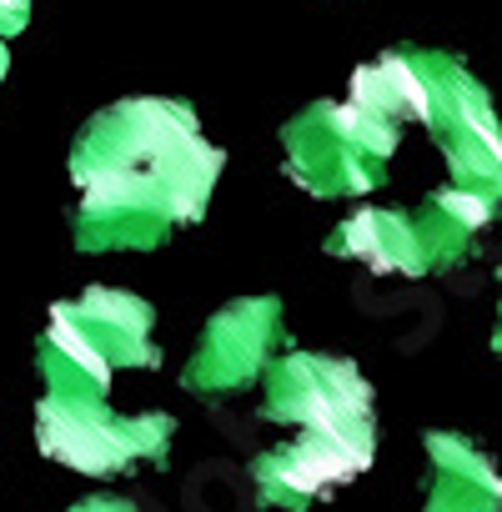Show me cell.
<instances>
[{"mask_svg":"<svg viewBox=\"0 0 502 512\" xmlns=\"http://www.w3.org/2000/svg\"><path fill=\"white\" fill-rule=\"evenodd\" d=\"M332 256H357L362 267L382 272V277H422L427 272V256H422V236H417V221L412 216H397V211H357L337 226V236L327 241Z\"/></svg>","mask_w":502,"mask_h":512,"instance_id":"obj_9","label":"cell"},{"mask_svg":"<svg viewBox=\"0 0 502 512\" xmlns=\"http://www.w3.org/2000/svg\"><path fill=\"white\" fill-rule=\"evenodd\" d=\"M181 211L166 186L146 176H106L81 186L76 206V246L81 251H151L171 241Z\"/></svg>","mask_w":502,"mask_h":512,"instance_id":"obj_6","label":"cell"},{"mask_svg":"<svg viewBox=\"0 0 502 512\" xmlns=\"http://www.w3.org/2000/svg\"><path fill=\"white\" fill-rule=\"evenodd\" d=\"M71 512H136V507L121 502V497H91V502H81V507H71Z\"/></svg>","mask_w":502,"mask_h":512,"instance_id":"obj_11","label":"cell"},{"mask_svg":"<svg viewBox=\"0 0 502 512\" xmlns=\"http://www.w3.org/2000/svg\"><path fill=\"white\" fill-rule=\"evenodd\" d=\"M26 21H31V0H0V41L26 31Z\"/></svg>","mask_w":502,"mask_h":512,"instance_id":"obj_10","label":"cell"},{"mask_svg":"<svg viewBox=\"0 0 502 512\" xmlns=\"http://www.w3.org/2000/svg\"><path fill=\"white\" fill-rule=\"evenodd\" d=\"M277 337H282V302L277 297H246V302L221 307L206 322V337L186 367V387L206 392V397H226L246 377H257V367L267 362Z\"/></svg>","mask_w":502,"mask_h":512,"instance_id":"obj_7","label":"cell"},{"mask_svg":"<svg viewBox=\"0 0 502 512\" xmlns=\"http://www.w3.org/2000/svg\"><path fill=\"white\" fill-rule=\"evenodd\" d=\"M377 447L372 422H347V427H302L297 442L267 452L257 462V487L267 502L282 507H307L312 497L352 482L357 472H367Z\"/></svg>","mask_w":502,"mask_h":512,"instance_id":"obj_4","label":"cell"},{"mask_svg":"<svg viewBox=\"0 0 502 512\" xmlns=\"http://www.w3.org/2000/svg\"><path fill=\"white\" fill-rule=\"evenodd\" d=\"M402 126L367 116L357 106L317 101L282 126L287 141V176L312 196H362L382 186L387 156L397 151Z\"/></svg>","mask_w":502,"mask_h":512,"instance_id":"obj_2","label":"cell"},{"mask_svg":"<svg viewBox=\"0 0 502 512\" xmlns=\"http://www.w3.org/2000/svg\"><path fill=\"white\" fill-rule=\"evenodd\" d=\"M226 156L201 136L196 111L171 96H131L86 121L71 146V181L91 186L106 176H146L171 191L181 221H201Z\"/></svg>","mask_w":502,"mask_h":512,"instance_id":"obj_1","label":"cell"},{"mask_svg":"<svg viewBox=\"0 0 502 512\" xmlns=\"http://www.w3.org/2000/svg\"><path fill=\"white\" fill-rule=\"evenodd\" d=\"M6 71H11V56H6V41H0V81H6Z\"/></svg>","mask_w":502,"mask_h":512,"instance_id":"obj_12","label":"cell"},{"mask_svg":"<svg viewBox=\"0 0 502 512\" xmlns=\"http://www.w3.org/2000/svg\"><path fill=\"white\" fill-rule=\"evenodd\" d=\"M71 317L81 322V332L106 352L111 367H156L161 352L151 347V322L156 312L131 297V292H111V287H91L76 302H66Z\"/></svg>","mask_w":502,"mask_h":512,"instance_id":"obj_8","label":"cell"},{"mask_svg":"<svg viewBox=\"0 0 502 512\" xmlns=\"http://www.w3.org/2000/svg\"><path fill=\"white\" fill-rule=\"evenodd\" d=\"M176 422L151 412V417H116L106 397H46L36 407V442L46 457L81 467L91 477H116L131 462L166 457Z\"/></svg>","mask_w":502,"mask_h":512,"instance_id":"obj_3","label":"cell"},{"mask_svg":"<svg viewBox=\"0 0 502 512\" xmlns=\"http://www.w3.org/2000/svg\"><path fill=\"white\" fill-rule=\"evenodd\" d=\"M262 412L272 422L292 427H347L372 422V387L352 362L292 352L267 367V402Z\"/></svg>","mask_w":502,"mask_h":512,"instance_id":"obj_5","label":"cell"}]
</instances>
